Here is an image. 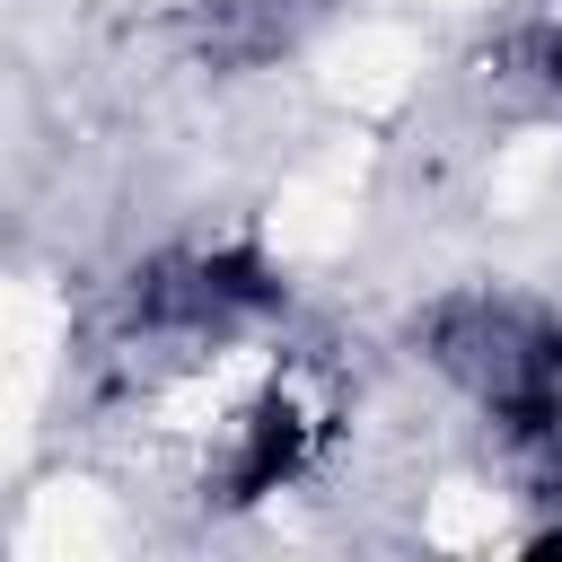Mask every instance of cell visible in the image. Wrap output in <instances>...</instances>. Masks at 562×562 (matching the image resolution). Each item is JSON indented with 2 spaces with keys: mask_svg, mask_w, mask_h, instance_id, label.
<instances>
[{
  "mask_svg": "<svg viewBox=\"0 0 562 562\" xmlns=\"http://www.w3.org/2000/svg\"><path fill=\"white\" fill-rule=\"evenodd\" d=\"M518 70H527L544 97H562V9H544V18L527 26V44H518Z\"/></svg>",
  "mask_w": 562,
  "mask_h": 562,
  "instance_id": "3",
  "label": "cell"
},
{
  "mask_svg": "<svg viewBox=\"0 0 562 562\" xmlns=\"http://www.w3.org/2000/svg\"><path fill=\"white\" fill-rule=\"evenodd\" d=\"M114 316L132 342H158V351H228L272 316H290V263L246 228L176 237L114 281Z\"/></svg>",
  "mask_w": 562,
  "mask_h": 562,
  "instance_id": "2",
  "label": "cell"
},
{
  "mask_svg": "<svg viewBox=\"0 0 562 562\" xmlns=\"http://www.w3.org/2000/svg\"><path fill=\"white\" fill-rule=\"evenodd\" d=\"M413 360L483 422L527 501H562V307L509 281L430 290L404 325Z\"/></svg>",
  "mask_w": 562,
  "mask_h": 562,
  "instance_id": "1",
  "label": "cell"
}]
</instances>
